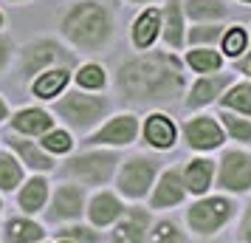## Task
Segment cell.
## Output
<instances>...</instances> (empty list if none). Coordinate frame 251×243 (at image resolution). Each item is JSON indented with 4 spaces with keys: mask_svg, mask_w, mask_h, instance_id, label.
I'll list each match as a JSON object with an SVG mask.
<instances>
[{
    "mask_svg": "<svg viewBox=\"0 0 251 243\" xmlns=\"http://www.w3.org/2000/svg\"><path fill=\"white\" fill-rule=\"evenodd\" d=\"M183 88L181 62L170 54H144L119 71V91L138 105L170 102Z\"/></svg>",
    "mask_w": 251,
    "mask_h": 243,
    "instance_id": "6da1fadb",
    "label": "cell"
},
{
    "mask_svg": "<svg viewBox=\"0 0 251 243\" xmlns=\"http://www.w3.org/2000/svg\"><path fill=\"white\" fill-rule=\"evenodd\" d=\"M65 34L79 48H99L110 37V14L99 3H76L65 17Z\"/></svg>",
    "mask_w": 251,
    "mask_h": 243,
    "instance_id": "7a4b0ae2",
    "label": "cell"
},
{
    "mask_svg": "<svg viewBox=\"0 0 251 243\" xmlns=\"http://www.w3.org/2000/svg\"><path fill=\"white\" fill-rule=\"evenodd\" d=\"M104 108H107V102H104L102 96L71 93V96H65L57 105V113L65 116V122H71L74 128H88V125H93L104 113Z\"/></svg>",
    "mask_w": 251,
    "mask_h": 243,
    "instance_id": "3957f363",
    "label": "cell"
},
{
    "mask_svg": "<svg viewBox=\"0 0 251 243\" xmlns=\"http://www.w3.org/2000/svg\"><path fill=\"white\" fill-rule=\"evenodd\" d=\"M231 209L234 207L223 198H206L189 209V226L201 235H212L231 218Z\"/></svg>",
    "mask_w": 251,
    "mask_h": 243,
    "instance_id": "277c9868",
    "label": "cell"
},
{
    "mask_svg": "<svg viewBox=\"0 0 251 243\" xmlns=\"http://www.w3.org/2000/svg\"><path fill=\"white\" fill-rule=\"evenodd\" d=\"M116 170V156L113 153H85L79 159L68 162L65 173L68 175H79L91 184H102L110 178V173Z\"/></svg>",
    "mask_w": 251,
    "mask_h": 243,
    "instance_id": "5b68a950",
    "label": "cell"
},
{
    "mask_svg": "<svg viewBox=\"0 0 251 243\" xmlns=\"http://www.w3.org/2000/svg\"><path fill=\"white\" fill-rule=\"evenodd\" d=\"M152 175H155V162L141 159V156L130 159L122 170V175H119V189L130 198H141L152 184Z\"/></svg>",
    "mask_w": 251,
    "mask_h": 243,
    "instance_id": "8992f818",
    "label": "cell"
},
{
    "mask_svg": "<svg viewBox=\"0 0 251 243\" xmlns=\"http://www.w3.org/2000/svg\"><path fill=\"white\" fill-rule=\"evenodd\" d=\"M220 187L223 189H234L243 192L251 187V156L246 153H226L223 164H220Z\"/></svg>",
    "mask_w": 251,
    "mask_h": 243,
    "instance_id": "52a82bcc",
    "label": "cell"
},
{
    "mask_svg": "<svg viewBox=\"0 0 251 243\" xmlns=\"http://www.w3.org/2000/svg\"><path fill=\"white\" fill-rule=\"evenodd\" d=\"M51 62H74L71 54H65L57 43H51V40H43V43H34V46H28L23 51V71L25 74H34V71L46 68Z\"/></svg>",
    "mask_w": 251,
    "mask_h": 243,
    "instance_id": "ba28073f",
    "label": "cell"
},
{
    "mask_svg": "<svg viewBox=\"0 0 251 243\" xmlns=\"http://www.w3.org/2000/svg\"><path fill=\"white\" fill-rule=\"evenodd\" d=\"M186 139H189V144L198 147V150H212V147H220L223 133H220V128H217L212 119L201 116V119H192V122L186 125Z\"/></svg>",
    "mask_w": 251,
    "mask_h": 243,
    "instance_id": "9c48e42d",
    "label": "cell"
},
{
    "mask_svg": "<svg viewBox=\"0 0 251 243\" xmlns=\"http://www.w3.org/2000/svg\"><path fill=\"white\" fill-rule=\"evenodd\" d=\"M136 136V119L133 116H119L113 122H107L91 141L96 144H130Z\"/></svg>",
    "mask_w": 251,
    "mask_h": 243,
    "instance_id": "30bf717a",
    "label": "cell"
},
{
    "mask_svg": "<svg viewBox=\"0 0 251 243\" xmlns=\"http://www.w3.org/2000/svg\"><path fill=\"white\" fill-rule=\"evenodd\" d=\"M82 212V189L79 187H59L54 207H51V218H74Z\"/></svg>",
    "mask_w": 251,
    "mask_h": 243,
    "instance_id": "8fae6325",
    "label": "cell"
},
{
    "mask_svg": "<svg viewBox=\"0 0 251 243\" xmlns=\"http://www.w3.org/2000/svg\"><path fill=\"white\" fill-rule=\"evenodd\" d=\"M88 212H91V220L96 226H107V223H113L122 215V204L110 192H102V195H96L91 201V209Z\"/></svg>",
    "mask_w": 251,
    "mask_h": 243,
    "instance_id": "7c38bea8",
    "label": "cell"
},
{
    "mask_svg": "<svg viewBox=\"0 0 251 243\" xmlns=\"http://www.w3.org/2000/svg\"><path fill=\"white\" fill-rule=\"evenodd\" d=\"M158 26H161V12L158 9L144 12L136 20V26H133V43H136L138 48H147L150 43L155 40V34H158Z\"/></svg>",
    "mask_w": 251,
    "mask_h": 243,
    "instance_id": "4fadbf2b",
    "label": "cell"
},
{
    "mask_svg": "<svg viewBox=\"0 0 251 243\" xmlns=\"http://www.w3.org/2000/svg\"><path fill=\"white\" fill-rule=\"evenodd\" d=\"M228 80H231V74H223V77H206V80H201L198 85L192 88V96H189V105L192 108H201V105H206V102H212L217 93L223 91L228 85Z\"/></svg>",
    "mask_w": 251,
    "mask_h": 243,
    "instance_id": "5bb4252c",
    "label": "cell"
},
{
    "mask_svg": "<svg viewBox=\"0 0 251 243\" xmlns=\"http://www.w3.org/2000/svg\"><path fill=\"white\" fill-rule=\"evenodd\" d=\"M183 198V181L178 173H167L161 178L158 189H155V198H152V204L155 207H172V204H178Z\"/></svg>",
    "mask_w": 251,
    "mask_h": 243,
    "instance_id": "9a60e30c",
    "label": "cell"
},
{
    "mask_svg": "<svg viewBox=\"0 0 251 243\" xmlns=\"http://www.w3.org/2000/svg\"><path fill=\"white\" fill-rule=\"evenodd\" d=\"M144 133H147V141L152 147H170L175 141V128L167 116H150Z\"/></svg>",
    "mask_w": 251,
    "mask_h": 243,
    "instance_id": "2e32d148",
    "label": "cell"
},
{
    "mask_svg": "<svg viewBox=\"0 0 251 243\" xmlns=\"http://www.w3.org/2000/svg\"><path fill=\"white\" fill-rule=\"evenodd\" d=\"M51 116L43 113V110H37V108H28V110H20V113L14 116V128L20 130V133H46L51 130Z\"/></svg>",
    "mask_w": 251,
    "mask_h": 243,
    "instance_id": "e0dca14e",
    "label": "cell"
},
{
    "mask_svg": "<svg viewBox=\"0 0 251 243\" xmlns=\"http://www.w3.org/2000/svg\"><path fill=\"white\" fill-rule=\"evenodd\" d=\"M183 178H186V187H189L192 192H203L206 187H209V181H212V162L195 159V162L186 167Z\"/></svg>",
    "mask_w": 251,
    "mask_h": 243,
    "instance_id": "ac0fdd59",
    "label": "cell"
},
{
    "mask_svg": "<svg viewBox=\"0 0 251 243\" xmlns=\"http://www.w3.org/2000/svg\"><path fill=\"white\" fill-rule=\"evenodd\" d=\"M46 195H48V184L43 178H31L23 187V192H20V207L25 212H37V209L46 204Z\"/></svg>",
    "mask_w": 251,
    "mask_h": 243,
    "instance_id": "d6986e66",
    "label": "cell"
},
{
    "mask_svg": "<svg viewBox=\"0 0 251 243\" xmlns=\"http://www.w3.org/2000/svg\"><path fill=\"white\" fill-rule=\"evenodd\" d=\"M147 212H138V209H133L130 215H127V220L116 229V241H141V232L147 229Z\"/></svg>",
    "mask_w": 251,
    "mask_h": 243,
    "instance_id": "ffe728a7",
    "label": "cell"
},
{
    "mask_svg": "<svg viewBox=\"0 0 251 243\" xmlns=\"http://www.w3.org/2000/svg\"><path fill=\"white\" fill-rule=\"evenodd\" d=\"M65 82H68V71L57 68V71H51V74H43V77L34 82V93L37 96H43V99H48V96H54V93L62 91Z\"/></svg>",
    "mask_w": 251,
    "mask_h": 243,
    "instance_id": "44dd1931",
    "label": "cell"
},
{
    "mask_svg": "<svg viewBox=\"0 0 251 243\" xmlns=\"http://www.w3.org/2000/svg\"><path fill=\"white\" fill-rule=\"evenodd\" d=\"M9 141H12L14 150L23 156V162H25V164H31L34 170H51V167H54V162H51L48 156H43V153L37 150L31 141H25V139H9Z\"/></svg>",
    "mask_w": 251,
    "mask_h": 243,
    "instance_id": "7402d4cb",
    "label": "cell"
},
{
    "mask_svg": "<svg viewBox=\"0 0 251 243\" xmlns=\"http://www.w3.org/2000/svg\"><path fill=\"white\" fill-rule=\"evenodd\" d=\"M186 12L195 20H217L226 14V6L217 0H186Z\"/></svg>",
    "mask_w": 251,
    "mask_h": 243,
    "instance_id": "603a6c76",
    "label": "cell"
},
{
    "mask_svg": "<svg viewBox=\"0 0 251 243\" xmlns=\"http://www.w3.org/2000/svg\"><path fill=\"white\" fill-rule=\"evenodd\" d=\"M6 238L9 241H43V229L37 226V223H31V220H12L9 223V232H6Z\"/></svg>",
    "mask_w": 251,
    "mask_h": 243,
    "instance_id": "cb8c5ba5",
    "label": "cell"
},
{
    "mask_svg": "<svg viewBox=\"0 0 251 243\" xmlns=\"http://www.w3.org/2000/svg\"><path fill=\"white\" fill-rule=\"evenodd\" d=\"M183 31H181V3L170 0L167 6V43L170 46H181Z\"/></svg>",
    "mask_w": 251,
    "mask_h": 243,
    "instance_id": "d4e9b609",
    "label": "cell"
},
{
    "mask_svg": "<svg viewBox=\"0 0 251 243\" xmlns=\"http://www.w3.org/2000/svg\"><path fill=\"white\" fill-rule=\"evenodd\" d=\"M20 164L14 162L12 156H6V153H0V187L3 189H14V187L20 184Z\"/></svg>",
    "mask_w": 251,
    "mask_h": 243,
    "instance_id": "484cf974",
    "label": "cell"
},
{
    "mask_svg": "<svg viewBox=\"0 0 251 243\" xmlns=\"http://www.w3.org/2000/svg\"><path fill=\"white\" fill-rule=\"evenodd\" d=\"M223 105L251 116V85H237V88H231V91L223 96Z\"/></svg>",
    "mask_w": 251,
    "mask_h": 243,
    "instance_id": "4316f807",
    "label": "cell"
},
{
    "mask_svg": "<svg viewBox=\"0 0 251 243\" xmlns=\"http://www.w3.org/2000/svg\"><path fill=\"white\" fill-rule=\"evenodd\" d=\"M189 65L195 71H217L220 68V57L215 51H192L189 54Z\"/></svg>",
    "mask_w": 251,
    "mask_h": 243,
    "instance_id": "83f0119b",
    "label": "cell"
},
{
    "mask_svg": "<svg viewBox=\"0 0 251 243\" xmlns=\"http://www.w3.org/2000/svg\"><path fill=\"white\" fill-rule=\"evenodd\" d=\"M223 122H226L228 133H231L237 141H251V122L237 119V116H231V113H223Z\"/></svg>",
    "mask_w": 251,
    "mask_h": 243,
    "instance_id": "f1b7e54d",
    "label": "cell"
},
{
    "mask_svg": "<svg viewBox=\"0 0 251 243\" xmlns=\"http://www.w3.org/2000/svg\"><path fill=\"white\" fill-rule=\"evenodd\" d=\"M76 80H79L82 88H102L104 85V71L99 65H85V68L76 74Z\"/></svg>",
    "mask_w": 251,
    "mask_h": 243,
    "instance_id": "f546056e",
    "label": "cell"
},
{
    "mask_svg": "<svg viewBox=\"0 0 251 243\" xmlns=\"http://www.w3.org/2000/svg\"><path fill=\"white\" fill-rule=\"evenodd\" d=\"M43 144H46V150L65 153V150H71V136H68V133H59V130H46Z\"/></svg>",
    "mask_w": 251,
    "mask_h": 243,
    "instance_id": "4dcf8cb0",
    "label": "cell"
},
{
    "mask_svg": "<svg viewBox=\"0 0 251 243\" xmlns=\"http://www.w3.org/2000/svg\"><path fill=\"white\" fill-rule=\"evenodd\" d=\"M246 43H249L246 31H243V28H231V31L226 34V40H223V48H226L228 57H237L240 51L246 48Z\"/></svg>",
    "mask_w": 251,
    "mask_h": 243,
    "instance_id": "1f68e13d",
    "label": "cell"
},
{
    "mask_svg": "<svg viewBox=\"0 0 251 243\" xmlns=\"http://www.w3.org/2000/svg\"><path fill=\"white\" fill-rule=\"evenodd\" d=\"M57 241H85V243H91V241H96V232H88V229H82V226H74V229L57 232Z\"/></svg>",
    "mask_w": 251,
    "mask_h": 243,
    "instance_id": "d6a6232c",
    "label": "cell"
},
{
    "mask_svg": "<svg viewBox=\"0 0 251 243\" xmlns=\"http://www.w3.org/2000/svg\"><path fill=\"white\" fill-rule=\"evenodd\" d=\"M217 37H220V28H215V26H209V28H192V34H189V40H192L195 46H198V43H215Z\"/></svg>",
    "mask_w": 251,
    "mask_h": 243,
    "instance_id": "836d02e7",
    "label": "cell"
},
{
    "mask_svg": "<svg viewBox=\"0 0 251 243\" xmlns=\"http://www.w3.org/2000/svg\"><path fill=\"white\" fill-rule=\"evenodd\" d=\"M155 238L158 241H183V235H178L172 223H161L158 229H155Z\"/></svg>",
    "mask_w": 251,
    "mask_h": 243,
    "instance_id": "e575fe53",
    "label": "cell"
},
{
    "mask_svg": "<svg viewBox=\"0 0 251 243\" xmlns=\"http://www.w3.org/2000/svg\"><path fill=\"white\" fill-rule=\"evenodd\" d=\"M9 59V43L6 40H0V68H3V62Z\"/></svg>",
    "mask_w": 251,
    "mask_h": 243,
    "instance_id": "d590c367",
    "label": "cell"
},
{
    "mask_svg": "<svg viewBox=\"0 0 251 243\" xmlns=\"http://www.w3.org/2000/svg\"><path fill=\"white\" fill-rule=\"evenodd\" d=\"M243 241H251V223H246V226H243Z\"/></svg>",
    "mask_w": 251,
    "mask_h": 243,
    "instance_id": "8d00e7d4",
    "label": "cell"
},
{
    "mask_svg": "<svg viewBox=\"0 0 251 243\" xmlns=\"http://www.w3.org/2000/svg\"><path fill=\"white\" fill-rule=\"evenodd\" d=\"M3 116H6V102L0 99V119H3Z\"/></svg>",
    "mask_w": 251,
    "mask_h": 243,
    "instance_id": "74e56055",
    "label": "cell"
},
{
    "mask_svg": "<svg viewBox=\"0 0 251 243\" xmlns=\"http://www.w3.org/2000/svg\"><path fill=\"white\" fill-rule=\"evenodd\" d=\"M246 223H251V207H249V218H246Z\"/></svg>",
    "mask_w": 251,
    "mask_h": 243,
    "instance_id": "f35d334b",
    "label": "cell"
},
{
    "mask_svg": "<svg viewBox=\"0 0 251 243\" xmlns=\"http://www.w3.org/2000/svg\"><path fill=\"white\" fill-rule=\"evenodd\" d=\"M0 23H3V17H0Z\"/></svg>",
    "mask_w": 251,
    "mask_h": 243,
    "instance_id": "ab89813d",
    "label": "cell"
},
{
    "mask_svg": "<svg viewBox=\"0 0 251 243\" xmlns=\"http://www.w3.org/2000/svg\"><path fill=\"white\" fill-rule=\"evenodd\" d=\"M136 3H141V0H136Z\"/></svg>",
    "mask_w": 251,
    "mask_h": 243,
    "instance_id": "60d3db41",
    "label": "cell"
}]
</instances>
